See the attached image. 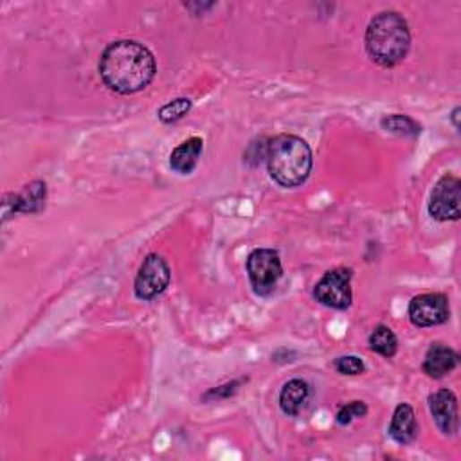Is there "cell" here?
Here are the masks:
<instances>
[{"instance_id": "cell-15", "label": "cell", "mask_w": 461, "mask_h": 461, "mask_svg": "<svg viewBox=\"0 0 461 461\" xmlns=\"http://www.w3.org/2000/svg\"><path fill=\"white\" fill-rule=\"evenodd\" d=\"M368 343H370V348L375 354H379V355H382L386 359H391V357L397 355L398 339H397L395 332L389 327H386V325L375 327V330L371 332Z\"/></svg>"}, {"instance_id": "cell-4", "label": "cell", "mask_w": 461, "mask_h": 461, "mask_svg": "<svg viewBox=\"0 0 461 461\" xmlns=\"http://www.w3.org/2000/svg\"><path fill=\"white\" fill-rule=\"evenodd\" d=\"M247 274L254 294L270 295L283 276L279 252L274 249H254L247 256Z\"/></svg>"}, {"instance_id": "cell-7", "label": "cell", "mask_w": 461, "mask_h": 461, "mask_svg": "<svg viewBox=\"0 0 461 461\" xmlns=\"http://www.w3.org/2000/svg\"><path fill=\"white\" fill-rule=\"evenodd\" d=\"M429 215L438 222H456L461 217V181L456 175H443L432 188Z\"/></svg>"}, {"instance_id": "cell-18", "label": "cell", "mask_w": 461, "mask_h": 461, "mask_svg": "<svg viewBox=\"0 0 461 461\" xmlns=\"http://www.w3.org/2000/svg\"><path fill=\"white\" fill-rule=\"evenodd\" d=\"M366 414H368V406H366L364 402L355 400V402H350V404L343 406V407L337 411L336 422H337L339 425H350L355 418H363V416H366Z\"/></svg>"}, {"instance_id": "cell-6", "label": "cell", "mask_w": 461, "mask_h": 461, "mask_svg": "<svg viewBox=\"0 0 461 461\" xmlns=\"http://www.w3.org/2000/svg\"><path fill=\"white\" fill-rule=\"evenodd\" d=\"M352 277H354L352 269L339 267V269L329 270L318 281L314 288V297L318 299V303L329 306V309H336V311L350 309V304L354 301Z\"/></svg>"}, {"instance_id": "cell-1", "label": "cell", "mask_w": 461, "mask_h": 461, "mask_svg": "<svg viewBox=\"0 0 461 461\" xmlns=\"http://www.w3.org/2000/svg\"><path fill=\"white\" fill-rule=\"evenodd\" d=\"M103 83L123 96L144 90L158 74V62L151 51L135 40L110 44L99 58Z\"/></svg>"}, {"instance_id": "cell-5", "label": "cell", "mask_w": 461, "mask_h": 461, "mask_svg": "<svg viewBox=\"0 0 461 461\" xmlns=\"http://www.w3.org/2000/svg\"><path fill=\"white\" fill-rule=\"evenodd\" d=\"M172 281V267L165 256L151 252L144 258L133 283L135 297L141 301H153L159 297Z\"/></svg>"}, {"instance_id": "cell-20", "label": "cell", "mask_w": 461, "mask_h": 461, "mask_svg": "<svg viewBox=\"0 0 461 461\" xmlns=\"http://www.w3.org/2000/svg\"><path fill=\"white\" fill-rule=\"evenodd\" d=\"M334 368L337 370V373L348 375V377H357V375H363L366 371V366H364L363 359H359L355 355H346V357L336 359Z\"/></svg>"}, {"instance_id": "cell-2", "label": "cell", "mask_w": 461, "mask_h": 461, "mask_svg": "<svg viewBox=\"0 0 461 461\" xmlns=\"http://www.w3.org/2000/svg\"><path fill=\"white\" fill-rule=\"evenodd\" d=\"M265 161L269 175L283 188L304 184L314 165L309 142L294 133H281L270 139Z\"/></svg>"}, {"instance_id": "cell-9", "label": "cell", "mask_w": 461, "mask_h": 461, "mask_svg": "<svg viewBox=\"0 0 461 461\" xmlns=\"http://www.w3.org/2000/svg\"><path fill=\"white\" fill-rule=\"evenodd\" d=\"M47 184L44 181H33L21 193H6L3 199V222L6 224L13 215L26 213L37 215L46 208Z\"/></svg>"}, {"instance_id": "cell-11", "label": "cell", "mask_w": 461, "mask_h": 461, "mask_svg": "<svg viewBox=\"0 0 461 461\" xmlns=\"http://www.w3.org/2000/svg\"><path fill=\"white\" fill-rule=\"evenodd\" d=\"M459 364V355L443 343H432L425 354L422 370L431 379H443Z\"/></svg>"}, {"instance_id": "cell-19", "label": "cell", "mask_w": 461, "mask_h": 461, "mask_svg": "<svg viewBox=\"0 0 461 461\" xmlns=\"http://www.w3.org/2000/svg\"><path fill=\"white\" fill-rule=\"evenodd\" d=\"M247 379H236V380H231L224 386H218V388H211L208 389L204 395H202V400L204 402H215V400H226L229 397H233L240 388L242 384H245Z\"/></svg>"}, {"instance_id": "cell-10", "label": "cell", "mask_w": 461, "mask_h": 461, "mask_svg": "<svg viewBox=\"0 0 461 461\" xmlns=\"http://www.w3.org/2000/svg\"><path fill=\"white\" fill-rule=\"evenodd\" d=\"M429 411L445 436H454L459 427L457 420V398L450 389H438L427 398Z\"/></svg>"}, {"instance_id": "cell-21", "label": "cell", "mask_w": 461, "mask_h": 461, "mask_svg": "<svg viewBox=\"0 0 461 461\" xmlns=\"http://www.w3.org/2000/svg\"><path fill=\"white\" fill-rule=\"evenodd\" d=\"M459 112H461V110H459V108H457V107H456V108H454V110H452V114H450V121H452V124H454V128H456V130H459V123H457V117H459Z\"/></svg>"}, {"instance_id": "cell-8", "label": "cell", "mask_w": 461, "mask_h": 461, "mask_svg": "<svg viewBox=\"0 0 461 461\" xmlns=\"http://www.w3.org/2000/svg\"><path fill=\"white\" fill-rule=\"evenodd\" d=\"M409 320L418 329L445 325L450 318L448 297L440 292L420 294L409 303Z\"/></svg>"}, {"instance_id": "cell-16", "label": "cell", "mask_w": 461, "mask_h": 461, "mask_svg": "<svg viewBox=\"0 0 461 461\" xmlns=\"http://www.w3.org/2000/svg\"><path fill=\"white\" fill-rule=\"evenodd\" d=\"M380 126L386 132L402 135V137H416L422 132V126L409 115L406 114H391V115H384L380 119Z\"/></svg>"}, {"instance_id": "cell-14", "label": "cell", "mask_w": 461, "mask_h": 461, "mask_svg": "<svg viewBox=\"0 0 461 461\" xmlns=\"http://www.w3.org/2000/svg\"><path fill=\"white\" fill-rule=\"evenodd\" d=\"M309 398L311 384L303 379H292L279 391V407L286 416H297Z\"/></svg>"}, {"instance_id": "cell-17", "label": "cell", "mask_w": 461, "mask_h": 461, "mask_svg": "<svg viewBox=\"0 0 461 461\" xmlns=\"http://www.w3.org/2000/svg\"><path fill=\"white\" fill-rule=\"evenodd\" d=\"M192 107H193L192 99H188V98H177V99L166 103L165 107H161L159 112H158V115H159V119H161L165 124H172V123L181 121L184 115H188V112L192 110Z\"/></svg>"}, {"instance_id": "cell-3", "label": "cell", "mask_w": 461, "mask_h": 461, "mask_svg": "<svg viewBox=\"0 0 461 461\" xmlns=\"http://www.w3.org/2000/svg\"><path fill=\"white\" fill-rule=\"evenodd\" d=\"M366 53L380 67L391 69L402 64L411 49V31L407 21L398 12L375 15L366 30Z\"/></svg>"}, {"instance_id": "cell-13", "label": "cell", "mask_w": 461, "mask_h": 461, "mask_svg": "<svg viewBox=\"0 0 461 461\" xmlns=\"http://www.w3.org/2000/svg\"><path fill=\"white\" fill-rule=\"evenodd\" d=\"M204 141L201 137H190L184 142H181L170 156V166L174 172L181 175H190L202 156Z\"/></svg>"}, {"instance_id": "cell-12", "label": "cell", "mask_w": 461, "mask_h": 461, "mask_svg": "<svg viewBox=\"0 0 461 461\" xmlns=\"http://www.w3.org/2000/svg\"><path fill=\"white\" fill-rule=\"evenodd\" d=\"M416 434H418V422H416L414 409L406 402L398 404L389 423V436L398 445H409L414 441Z\"/></svg>"}]
</instances>
